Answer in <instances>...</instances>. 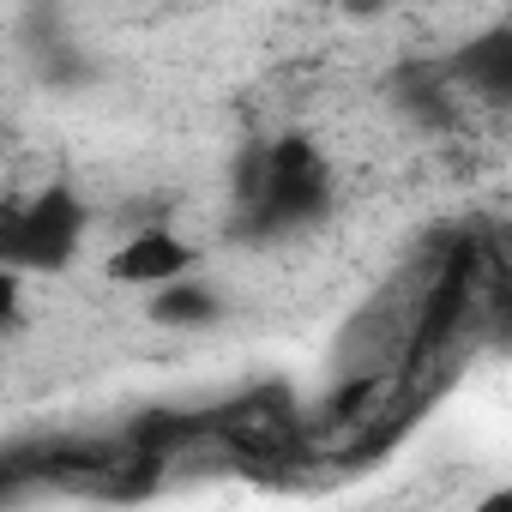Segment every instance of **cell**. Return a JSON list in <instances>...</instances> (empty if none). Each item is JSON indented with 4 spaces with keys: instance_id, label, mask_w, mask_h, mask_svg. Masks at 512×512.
Segmentation results:
<instances>
[{
    "instance_id": "3",
    "label": "cell",
    "mask_w": 512,
    "mask_h": 512,
    "mask_svg": "<svg viewBox=\"0 0 512 512\" xmlns=\"http://www.w3.org/2000/svg\"><path fill=\"white\" fill-rule=\"evenodd\" d=\"M205 434L223 440L247 464H296L308 452V416L290 386H253L217 410H205Z\"/></svg>"
},
{
    "instance_id": "8",
    "label": "cell",
    "mask_w": 512,
    "mask_h": 512,
    "mask_svg": "<svg viewBox=\"0 0 512 512\" xmlns=\"http://www.w3.org/2000/svg\"><path fill=\"white\" fill-rule=\"evenodd\" d=\"M25 332V272L0 266V338Z\"/></svg>"
},
{
    "instance_id": "2",
    "label": "cell",
    "mask_w": 512,
    "mask_h": 512,
    "mask_svg": "<svg viewBox=\"0 0 512 512\" xmlns=\"http://www.w3.org/2000/svg\"><path fill=\"white\" fill-rule=\"evenodd\" d=\"M85 199L67 181H49L31 199H7L0 205V266H13L25 278H55L79 260L85 247Z\"/></svg>"
},
{
    "instance_id": "4",
    "label": "cell",
    "mask_w": 512,
    "mask_h": 512,
    "mask_svg": "<svg viewBox=\"0 0 512 512\" xmlns=\"http://www.w3.org/2000/svg\"><path fill=\"white\" fill-rule=\"evenodd\" d=\"M187 272H199V247L181 235V229H169V223H145V229H133L109 260H103V278L115 284V290H157V284H169V278H187Z\"/></svg>"
},
{
    "instance_id": "6",
    "label": "cell",
    "mask_w": 512,
    "mask_h": 512,
    "mask_svg": "<svg viewBox=\"0 0 512 512\" xmlns=\"http://www.w3.org/2000/svg\"><path fill=\"white\" fill-rule=\"evenodd\" d=\"M446 79L464 85V91H476V97H488V103H506V97H512V31H500V25L476 31V37L452 55Z\"/></svg>"
},
{
    "instance_id": "1",
    "label": "cell",
    "mask_w": 512,
    "mask_h": 512,
    "mask_svg": "<svg viewBox=\"0 0 512 512\" xmlns=\"http://www.w3.org/2000/svg\"><path fill=\"white\" fill-rule=\"evenodd\" d=\"M332 163L308 133H278V139H253L235 163V205H241V235L247 241H272L296 235L332 217Z\"/></svg>"
},
{
    "instance_id": "9",
    "label": "cell",
    "mask_w": 512,
    "mask_h": 512,
    "mask_svg": "<svg viewBox=\"0 0 512 512\" xmlns=\"http://www.w3.org/2000/svg\"><path fill=\"white\" fill-rule=\"evenodd\" d=\"M31 488V464H7L0 458V500H19Z\"/></svg>"
},
{
    "instance_id": "5",
    "label": "cell",
    "mask_w": 512,
    "mask_h": 512,
    "mask_svg": "<svg viewBox=\"0 0 512 512\" xmlns=\"http://www.w3.org/2000/svg\"><path fill=\"white\" fill-rule=\"evenodd\" d=\"M470 290H476V247L458 241L446 260H440V272L428 278V296H422V308H416V332H410V356H416V362H422V356H440V350L458 338L464 308H470Z\"/></svg>"
},
{
    "instance_id": "7",
    "label": "cell",
    "mask_w": 512,
    "mask_h": 512,
    "mask_svg": "<svg viewBox=\"0 0 512 512\" xmlns=\"http://www.w3.org/2000/svg\"><path fill=\"white\" fill-rule=\"evenodd\" d=\"M145 314L157 320V326H175V332H199V326H217L223 320V296L205 284V278H169V284H157L151 290V302H145Z\"/></svg>"
}]
</instances>
